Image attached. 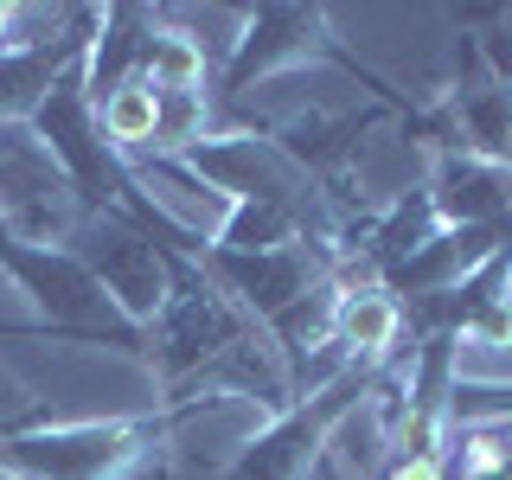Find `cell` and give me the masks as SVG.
Segmentation results:
<instances>
[{"label": "cell", "mask_w": 512, "mask_h": 480, "mask_svg": "<svg viewBox=\"0 0 512 480\" xmlns=\"http://www.w3.org/2000/svg\"><path fill=\"white\" fill-rule=\"evenodd\" d=\"M506 84H512V77H506Z\"/></svg>", "instance_id": "obj_10"}, {"label": "cell", "mask_w": 512, "mask_h": 480, "mask_svg": "<svg viewBox=\"0 0 512 480\" xmlns=\"http://www.w3.org/2000/svg\"><path fill=\"white\" fill-rule=\"evenodd\" d=\"M39 423H52V410L39 404V391H26V384L0 365V442L20 436V429H39Z\"/></svg>", "instance_id": "obj_8"}, {"label": "cell", "mask_w": 512, "mask_h": 480, "mask_svg": "<svg viewBox=\"0 0 512 480\" xmlns=\"http://www.w3.org/2000/svg\"><path fill=\"white\" fill-rule=\"evenodd\" d=\"M0 218L32 250H64L84 224L71 173L58 167V154L32 122H0Z\"/></svg>", "instance_id": "obj_4"}, {"label": "cell", "mask_w": 512, "mask_h": 480, "mask_svg": "<svg viewBox=\"0 0 512 480\" xmlns=\"http://www.w3.org/2000/svg\"><path fill=\"white\" fill-rule=\"evenodd\" d=\"M378 365H346L333 384L308 391L295 410L269 416L256 436L237 442L218 480H333V436L372 404Z\"/></svg>", "instance_id": "obj_3"}, {"label": "cell", "mask_w": 512, "mask_h": 480, "mask_svg": "<svg viewBox=\"0 0 512 480\" xmlns=\"http://www.w3.org/2000/svg\"><path fill=\"white\" fill-rule=\"evenodd\" d=\"M205 404H154L141 416H71L0 442L7 480H167L173 429Z\"/></svg>", "instance_id": "obj_1"}, {"label": "cell", "mask_w": 512, "mask_h": 480, "mask_svg": "<svg viewBox=\"0 0 512 480\" xmlns=\"http://www.w3.org/2000/svg\"><path fill=\"white\" fill-rule=\"evenodd\" d=\"M333 346L346 352L352 365H384L410 346V320L404 301L391 288H346L333 301Z\"/></svg>", "instance_id": "obj_7"}, {"label": "cell", "mask_w": 512, "mask_h": 480, "mask_svg": "<svg viewBox=\"0 0 512 480\" xmlns=\"http://www.w3.org/2000/svg\"><path fill=\"white\" fill-rule=\"evenodd\" d=\"M308 64H340V71L365 77L391 116H404V109H410L378 71H365V64L352 58L340 39H333L327 7H244V20H237V39H231V52H224L218 77H212L218 122H224V109H237L256 84H269V77H282V71H308Z\"/></svg>", "instance_id": "obj_2"}, {"label": "cell", "mask_w": 512, "mask_h": 480, "mask_svg": "<svg viewBox=\"0 0 512 480\" xmlns=\"http://www.w3.org/2000/svg\"><path fill=\"white\" fill-rule=\"evenodd\" d=\"M77 263L90 269V282L103 288V301L116 308L128 327L148 333L154 314L167 308V288H173V256L180 250H160L141 224H128L122 212H103V218H84L77 237L64 244Z\"/></svg>", "instance_id": "obj_5"}, {"label": "cell", "mask_w": 512, "mask_h": 480, "mask_svg": "<svg viewBox=\"0 0 512 480\" xmlns=\"http://www.w3.org/2000/svg\"><path fill=\"white\" fill-rule=\"evenodd\" d=\"M20 13H26V7H13V0H0V52H7V45H20V39H13V20H20Z\"/></svg>", "instance_id": "obj_9"}, {"label": "cell", "mask_w": 512, "mask_h": 480, "mask_svg": "<svg viewBox=\"0 0 512 480\" xmlns=\"http://www.w3.org/2000/svg\"><path fill=\"white\" fill-rule=\"evenodd\" d=\"M96 26H103V7H64L45 39L7 45V52H0V122H32L39 116V103L52 96V84L90 52Z\"/></svg>", "instance_id": "obj_6"}]
</instances>
